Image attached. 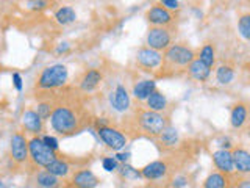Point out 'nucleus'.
<instances>
[{
	"label": "nucleus",
	"instance_id": "obj_30",
	"mask_svg": "<svg viewBox=\"0 0 250 188\" xmlns=\"http://www.w3.org/2000/svg\"><path fill=\"white\" fill-rule=\"evenodd\" d=\"M238 30L241 36L250 41V13H244L239 16L238 19Z\"/></svg>",
	"mask_w": 250,
	"mask_h": 188
},
{
	"label": "nucleus",
	"instance_id": "obj_7",
	"mask_svg": "<svg viewBox=\"0 0 250 188\" xmlns=\"http://www.w3.org/2000/svg\"><path fill=\"white\" fill-rule=\"evenodd\" d=\"M97 135L109 149H113V151H117V152L127 146V141H128L127 137H125L119 129H116L109 124L97 125Z\"/></svg>",
	"mask_w": 250,
	"mask_h": 188
},
{
	"label": "nucleus",
	"instance_id": "obj_4",
	"mask_svg": "<svg viewBox=\"0 0 250 188\" xmlns=\"http://www.w3.org/2000/svg\"><path fill=\"white\" fill-rule=\"evenodd\" d=\"M69 78V70L64 65H52L41 70L38 75L35 88L42 91H52L62 88Z\"/></svg>",
	"mask_w": 250,
	"mask_h": 188
},
{
	"label": "nucleus",
	"instance_id": "obj_27",
	"mask_svg": "<svg viewBox=\"0 0 250 188\" xmlns=\"http://www.w3.org/2000/svg\"><path fill=\"white\" fill-rule=\"evenodd\" d=\"M55 19L61 25H67V24H72L77 19V14L72 6H61L55 13Z\"/></svg>",
	"mask_w": 250,
	"mask_h": 188
},
{
	"label": "nucleus",
	"instance_id": "obj_18",
	"mask_svg": "<svg viewBox=\"0 0 250 188\" xmlns=\"http://www.w3.org/2000/svg\"><path fill=\"white\" fill-rule=\"evenodd\" d=\"M230 185H231V176L214 171L203 180L202 188H230Z\"/></svg>",
	"mask_w": 250,
	"mask_h": 188
},
{
	"label": "nucleus",
	"instance_id": "obj_34",
	"mask_svg": "<svg viewBox=\"0 0 250 188\" xmlns=\"http://www.w3.org/2000/svg\"><path fill=\"white\" fill-rule=\"evenodd\" d=\"M160 5L164 6L169 11H174V10H178L180 8V3L177 2V0H163V2H160Z\"/></svg>",
	"mask_w": 250,
	"mask_h": 188
},
{
	"label": "nucleus",
	"instance_id": "obj_8",
	"mask_svg": "<svg viewBox=\"0 0 250 188\" xmlns=\"http://www.w3.org/2000/svg\"><path fill=\"white\" fill-rule=\"evenodd\" d=\"M10 157L16 164H23L30 159L28 140L23 132H14L10 141Z\"/></svg>",
	"mask_w": 250,
	"mask_h": 188
},
{
	"label": "nucleus",
	"instance_id": "obj_9",
	"mask_svg": "<svg viewBox=\"0 0 250 188\" xmlns=\"http://www.w3.org/2000/svg\"><path fill=\"white\" fill-rule=\"evenodd\" d=\"M136 63L138 66L146 70V72H155L163 65V53L156 52L150 47H141L136 52Z\"/></svg>",
	"mask_w": 250,
	"mask_h": 188
},
{
	"label": "nucleus",
	"instance_id": "obj_6",
	"mask_svg": "<svg viewBox=\"0 0 250 188\" xmlns=\"http://www.w3.org/2000/svg\"><path fill=\"white\" fill-rule=\"evenodd\" d=\"M146 44L147 47H150V49L156 52L167 50L172 46L170 28L169 27H150L146 36Z\"/></svg>",
	"mask_w": 250,
	"mask_h": 188
},
{
	"label": "nucleus",
	"instance_id": "obj_38",
	"mask_svg": "<svg viewBox=\"0 0 250 188\" xmlns=\"http://www.w3.org/2000/svg\"><path fill=\"white\" fill-rule=\"evenodd\" d=\"M234 188H250V179L239 180V182L234 185Z\"/></svg>",
	"mask_w": 250,
	"mask_h": 188
},
{
	"label": "nucleus",
	"instance_id": "obj_13",
	"mask_svg": "<svg viewBox=\"0 0 250 188\" xmlns=\"http://www.w3.org/2000/svg\"><path fill=\"white\" fill-rule=\"evenodd\" d=\"M104 82V74L99 69H86L83 75L78 80V90L82 93H91L99 88V85Z\"/></svg>",
	"mask_w": 250,
	"mask_h": 188
},
{
	"label": "nucleus",
	"instance_id": "obj_23",
	"mask_svg": "<svg viewBox=\"0 0 250 188\" xmlns=\"http://www.w3.org/2000/svg\"><path fill=\"white\" fill-rule=\"evenodd\" d=\"M35 180H36V185L41 187V188H57L60 184L58 177L52 176L47 169L38 171L35 174Z\"/></svg>",
	"mask_w": 250,
	"mask_h": 188
},
{
	"label": "nucleus",
	"instance_id": "obj_26",
	"mask_svg": "<svg viewBox=\"0 0 250 188\" xmlns=\"http://www.w3.org/2000/svg\"><path fill=\"white\" fill-rule=\"evenodd\" d=\"M53 108H55V96H47L44 99H41L38 102V108H36V113L42 118V119H49L53 113Z\"/></svg>",
	"mask_w": 250,
	"mask_h": 188
},
{
	"label": "nucleus",
	"instance_id": "obj_12",
	"mask_svg": "<svg viewBox=\"0 0 250 188\" xmlns=\"http://www.w3.org/2000/svg\"><path fill=\"white\" fill-rule=\"evenodd\" d=\"M22 127L25 132H30L38 137L39 133L44 132V119L36 113V110L27 108L22 113Z\"/></svg>",
	"mask_w": 250,
	"mask_h": 188
},
{
	"label": "nucleus",
	"instance_id": "obj_3",
	"mask_svg": "<svg viewBox=\"0 0 250 188\" xmlns=\"http://www.w3.org/2000/svg\"><path fill=\"white\" fill-rule=\"evenodd\" d=\"M135 121L141 132L153 138H158L161 133L169 127V118L166 115L152 112V110H148V108L138 110Z\"/></svg>",
	"mask_w": 250,
	"mask_h": 188
},
{
	"label": "nucleus",
	"instance_id": "obj_32",
	"mask_svg": "<svg viewBox=\"0 0 250 188\" xmlns=\"http://www.w3.org/2000/svg\"><path fill=\"white\" fill-rule=\"evenodd\" d=\"M102 164H104V169L108 172H113L117 169V160L114 157H105V159L102 160Z\"/></svg>",
	"mask_w": 250,
	"mask_h": 188
},
{
	"label": "nucleus",
	"instance_id": "obj_14",
	"mask_svg": "<svg viewBox=\"0 0 250 188\" xmlns=\"http://www.w3.org/2000/svg\"><path fill=\"white\" fill-rule=\"evenodd\" d=\"M169 171L170 168L166 160H155L152 163L146 164V166L141 169V176L147 180H158V179L166 177Z\"/></svg>",
	"mask_w": 250,
	"mask_h": 188
},
{
	"label": "nucleus",
	"instance_id": "obj_5",
	"mask_svg": "<svg viewBox=\"0 0 250 188\" xmlns=\"http://www.w3.org/2000/svg\"><path fill=\"white\" fill-rule=\"evenodd\" d=\"M28 152H30V160L33 162V164L41 168H47L50 163H53L58 159V154L52 151L42 141V138L39 137H33L28 140Z\"/></svg>",
	"mask_w": 250,
	"mask_h": 188
},
{
	"label": "nucleus",
	"instance_id": "obj_10",
	"mask_svg": "<svg viewBox=\"0 0 250 188\" xmlns=\"http://www.w3.org/2000/svg\"><path fill=\"white\" fill-rule=\"evenodd\" d=\"M146 19L148 24H152V27H169L174 22L175 16L172 11L166 10V8L158 3L148 8L146 13Z\"/></svg>",
	"mask_w": 250,
	"mask_h": 188
},
{
	"label": "nucleus",
	"instance_id": "obj_21",
	"mask_svg": "<svg viewBox=\"0 0 250 188\" xmlns=\"http://www.w3.org/2000/svg\"><path fill=\"white\" fill-rule=\"evenodd\" d=\"M188 72H189V75L194 78V80H197V82H207L209 75H211V69L208 66H205L203 63L199 60V58H195L189 68H188Z\"/></svg>",
	"mask_w": 250,
	"mask_h": 188
},
{
	"label": "nucleus",
	"instance_id": "obj_39",
	"mask_svg": "<svg viewBox=\"0 0 250 188\" xmlns=\"http://www.w3.org/2000/svg\"><path fill=\"white\" fill-rule=\"evenodd\" d=\"M128 157H130V154L128 152H125V154H122V152H119V154H117L116 155V160H119V162H127L128 160Z\"/></svg>",
	"mask_w": 250,
	"mask_h": 188
},
{
	"label": "nucleus",
	"instance_id": "obj_29",
	"mask_svg": "<svg viewBox=\"0 0 250 188\" xmlns=\"http://www.w3.org/2000/svg\"><path fill=\"white\" fill-rule=\"evenodd\" d=\"M216 78L221 85H229L234 78V69L230 65H221L216 70Z\"/></svg>",
	"mask_w": 250,
	"mask_h": 188
},
{
	"label": "nucleus",
	"instance_id": "obj_40",
	"mask_svg": "<svg viewBox=\"0 0 250 188\" xmlns=\"http://www.w3.org/2000/svg\"><path fill=\"white\" fill-rule=\"evenodd\" d=\"M0 188H5V187H3V184H2V182H0Z\"/></svg>",
	"mask_w": 250,
	"mask_h": 188
},
{
	"label": "nucleus",
	"instance_id": "obj_20",
	"mask_svg": "<svg viewBox=\"0 0 250 188\" xmlns=\"http://www.w3.org/2000/svg\"><path fill=\"white\" fill-rule=\"evenodd\" d=\"M155 90H156L155 80L147 78V80H141L133 86V96H135L138 100H147Z\"/></svg>",
	"mask_w": 250,
	"mask_h": 188
},
{
	"label": "nucleus",
	"instance_id": "obj_41",
	"mask_svg": "<svg viewBox=\"0 0 250 188\" xmlns=\"http://www.w3.org/2000/svg\"><path fill=\"white\" fill-rule=\"evenodd\" d=\"M249 137H250V129H249Z\"/></svg>",
	"mask_w": 250,
	"mask_h": 188
},
{
	"label": "nucleus",
	"instance_id": "obj_36",
	"mask_svg": "<svg viewBox=\"0 0 250 188\" xmlns=\"http://www.w3.org/2000/svg\"><path fill=\"white\" fill-rule=\"evenodd\" d=\"M28 5L31 10H44L45 6H49V2H30Z\"/></svg>",
	"mask_w": 250,
	"mask_h": 188
},
{
	"label": "nucleus",
	"instance_id": "obj_31",
	"mask_svg": "<svg viewBox=\"0 0 250 188\" xmlns=\"http://www.w3.org/2000/svg\"><path fill=\"white\" fill-rule=\"evenodd\" d=\"M119 172H121L122 177L128 179V180H135V179L143 177V176H141V169H135L133 166H130V164H127V163H124L122 166L119 168Z\"/></svg>",
	"mask_w": 250,
	"mask_h": 188
},
{
	"label": "nucleus",
	"instance_id": "obj_24",
	"mask_svg": "<svg viewBox=\"0 0 250 188\" xmlns=\"http://www.w3.org/2000/svg\"><path fill=\"white\" fill-rule=\"evenodd\" d=\"M45 169L55 177H66V176H69V172H70V164L66 160H62L58 157V159L55 160L53 163H50Z\"/></svg>",
	"mask_w": 250,
	"mask_h": 188
},
{
	"label": "nucleus",
	"instance_id": "obj_17",
	"mask_svg": "<svg viewBox=\"0 0 250 188\" xmlns=\"http://www.w3.org/2000/svg\"><path fill=\"white\" fill-rule=\"evenodd\" d=\"M233 164L239 174H250V152L246 147L236 146L231 149Z\"/></svg>",
	"mask_w": 250,
	"mask_h": 188
},
{
	"label": "nucleus",
	"instance_id": "obj_33",
	"mask_svg": "<svg viewBox=\"0 0 250 188\" xmlns=\"http://www.w3.org/2000/svg\"><path fill=\"white\" fill-rule=\"evenodd\" d=\"M42 141H44V143L47 144V146H49L50 149H52V151H55V152H57L58 151V141H57V138H53V137H49V135H45V137H42Z\"/></svg>",
	"mask_w": 250,
	"mask_h": 188
},
{
	"label": "nucleus",
	"instance_id": "obj_35",
	"mask_svg": "<svg viewBox=\"0 0 250 188\" xmlns=\"http://www.w3.org/2000/svg\"><path fill=\"white\" fill-rule=\"evenodd\" d=\"M186 184H188V179L183 177V176H178V177H175V179L170 182V188H182V187H185Z\"/></svg>",
	"mask_w": 250,
	"mask_h": 188
},
{
	"label": "nucleus",
	"instance_id": "obj_11",
	"mask_svg": "<svg viewBox=\"0 0 250 188\" xmlns=\"http://www.w3.org/2000/svg\"><path fill=\"white\" fill-rule=\"evenodd\" d=\"M109 105H111L116 112H121V113L128 112L131 102H130V94L124 85L121 83L116 85L114 90L109 93Z\"/></svg>",
	"mask_w": 250,
	"mask_h": 188
},
{
	"label": "nucleus",
	"instance_id": "obj_16",
	"mask_svg": "<svg viewBox=\"0 0 250 188\" xmlns=\"http://www.w3.org/2000/svg\"><path fill=\"white\" fill-rule=\"evenodd\" d=\"M213 163L219 172L231 176V172L234 171L233 164V157L230 149H219V151L213 152Z\"/></svg>",
	"mask_w": 250,
	"mask_h": 188
},
{
	"label": "nucleus",
	"instance_id": "obj_2",
	"mask_svg": "<svg viewBox=\"0 0 250 188\" xmlns=\"http://www.w3.org/2000/svg\"><path fill=\"white\" fill-rule=\"evenodd\" d=\"M195 60V52L185 44L175 43L172 44L167 50L163 53V65H161V72L160 77H167V75H177L182 70H186L189 68L191 63Z\"/></svg>",
	"mask_w": 250,
	"mask_h": 188
},
{
	"label": "nucleus",
	"instance_id": "obj_22",
	"mask_svg": "<svg viewBox=\"0 0 250 188\" xmlns=\"http://www.w3.org/2000/svg\"><path fill=\"white\" fill-rule=\"evenodd\" d=\"M147 108L152 110V112H158V113H164V110L167 108V97L164 96V94L158 90H155L150 97L147 100Z\"/></svg>",
	"mask_w": 250,
	"mask_h": 188
},
{
	"label": "nucleus",
	"instance_id": "obj_28",
	"mask_svg": "<svg viewBox=\"0 0 250 188\" xmlns=\"http://www.w3.org/2000/svg\"><path fill=\"white\" fill-rule=\"evenodd\" d=\"M203 65L208 66L209 69L213 68L214 61H216V50H214V46L213 44H205L200 49L199 52V57H197Z\"/></svg>",
	"mask_w": 250,
	"mask_h": 188
},
{
	"label": "nucleus",
	"instance_id": "obj_25",
	"mask_svg": "<svg viewBox=\"0 0 250 188\" xmlns=\"http://www.w3.org/2000/svg\"><path fill=\"white\" fill-rule=\"evenodd\" d=\"M156 140H158V143L163 147H166V149L175 147V144L178 143V132H177V129L170 127V125H169V127L164 130Z\"/></svg>",
	"mask_w": 250,
	"mask_h": 188
},
{
	"label": "nucleus",
	"instance_id": "obj_19",
	"mask_svg": "<svg viewBox=\"0 0 250 188\" xmlns=\"http://www.w3.org/2000/svg\"><path fill=\"white\" fill-rule=\"evenodd\" d=\"M247 116H249V108L246 104H234L231 108V113H230V124L231 127L234 129H241L242 125L246 124L247 121Z\"/></svg>",
	"mask_w": 250,
	"mask_h": 188
},
{
	"label": "nucleus",
	"instance_id": "obj_37",
	"mask_svg": "<svg viewBox=\"0 0 250 188\" xmlns=\"http://www.w3.org/2000/svg\"><path fill=\"white\" fill-rule=\"evenodd\" d=\"M13 80H14V86H16V90H22V78L18 72H14L13 74Z\"/></svg>",
	"mask_w": 250,
	"mask_h": 188
},
{
	"label": "nucleus",
	"instance_id": "obj_15",
	"mask_svg": "<svg viewBox=\"0 0 250 188\" xmlns=\"http://www.w3.org/2000/svg\"><path fill=\"white\" fill-rule=\"evenodd\" d=\"M99 177L94 174L91 169H80L75 171L70 179V187L72 188H96L99 185Z\"/></svg>",
	"mask_w": 250,
	"mask_h": 188
},
{
	"label": "nucleus",
	"instance_id": "obj_1",
	"mask_svg": "<svg viewBox=\"0 0 250 188\" xmlns=\"http://www.w3.org/2000/svg\"><path fill=\"white\" fill-rule=\"evenodd\" d=\"M62 94L57 93L55 96V108L50 116L52 129L61 137H72L75 133H80L92 122V116L88 107L84 105L80 96L77 94Z\"/></svg>",
	"mask_w": 250,
	"mask_h": 188
}]
</instances>
